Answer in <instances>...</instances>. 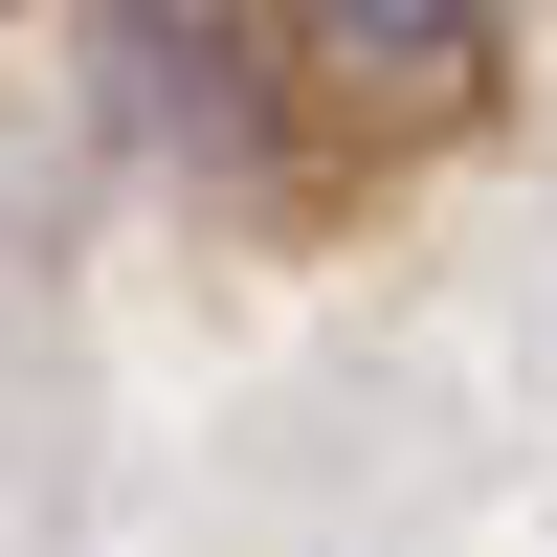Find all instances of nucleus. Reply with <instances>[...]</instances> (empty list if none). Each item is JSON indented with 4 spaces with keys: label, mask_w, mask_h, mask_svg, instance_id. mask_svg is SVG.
I'll return each instance as SVG.
<instances>
[{
    "label": "nucleus",
    "mask_w": 557,
    "mask_h": 557,
    "mask_svg": "<svg viewBox=\"0 0 557 557\" xmlns=\"http://www.w3.org/2000/svg\"><path fill=\"white\" fill-rule=\"evenodd\" d=\"M89 134L223 223H312V178H335V112L268 0H89Z\"/></svg>",
    "instance_id": "1"
},
{
    "label": "nucleus",
    "mask_w": 557,
    "mask_h": 557,
    "mask_svg": "<svg viewBox=\"0 0 557 557\" xmlns=\"http://www.w3.org/2000/svg\"><path fill=\"white\" fill-rule=\"evenodd\" d=\"M335 112V157H446L513 112V0H268Z\"/></svg>",
    "instance_id": "2"
},
{
    "label": "nucleus",
    "mask_w": 557,
    "mask_h": 557,
    "mask_svg": "<svg viewBox=\"0 0 557 557\" xmlns=\"http://www.w3.org/2000/svg\"><path fill=\"white\" fill-rule=\"evenodd\" d=\"M0 23H23V0H0Z\"/></svg>",
    "instance_id": "3"
}]
</instances>
